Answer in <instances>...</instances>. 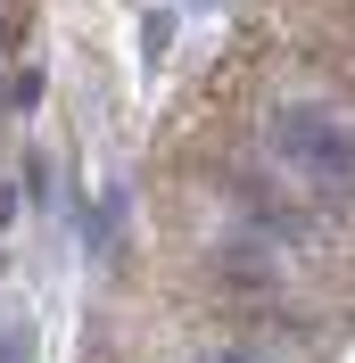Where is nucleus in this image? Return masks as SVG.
I'll return each mask as SVG.
<instances>
[{"label": "nucleus", "instance_id": "nucleus-3", "mask_svg": "<svg viewBox=\"0 0 355 363\" xmlns=\"http://www.w3.org/2000/svg\"><path fill=\"white\" fill-rule=\"evenodd\" d=\"M0 363H33V330H25V322H17V330H0Z\"/></svg>", "mask_w": 355, "mask_h": 363}, {"label": "nucleus", "instance_id": "nucleus-2", "mask_svg": "<svg viewBox=\"0 0 355 363\" xmlns=\"http://www.w3.org/2000/svg\"><path fill=\"white\" fill-rule=\"evenodd\" d=\"M165 42H174V9H149V25H141V58H165Z\"/></svg>", "mask_w": 355, "mask_h": 363}, {"label": "nucleus", "instance_id": "nucleus-4", "mask_svg": "<svg viewBox=\"0 0 355 363\" xmlns=\"http://www.w3.org/2000/svg\"><path fill=\"white\" fill-rule=\"evenodd\" d=\"M25 199L50 206V165H42V157H25Z\"/></svg>", "mask_w": 355, "mask_h": 363}, {"label": "nucleus", "instance_id": "nucleus-5", "mask_svg": "<svg viewBox=\"0 0 355 363\" xmlns=\"http://www.w3.org/2000/svg\"><path fill=\"white\" fill-rule=\"evenodd\" d=\"M207 363H265V355H256V347H215Z\"/></svg>", "mask_w": 355, "mask_h": 363}, {"label": "nucleus", "instance_id": "nucleus-1", "mask_svg": "<svg viewBox=\"0 0 355 363\" xmlns=\"http://www.w3.org/2000/svg\"><path fill=\"white\" fill-rule=\"evenodd\" d=\"M273 157H281V174L297 182V190H314V199H331V206L355 199V133L331 108H281L273 116Z\"/></svg>", "mask_w": 355, "mask_h": 363}]
</instances>
